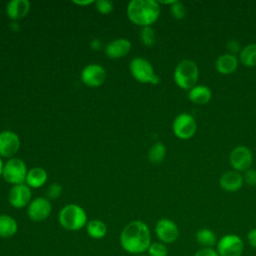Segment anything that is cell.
I'll return each instance as SVG.
<instances>
[{
	"label": "cell",
	"mask_w": 256,
	"mask_h": 256,
	"mask_svg": "<svg viewBox=\"0 0 256 256\" xmlns=\"http://www.w3.org/2000/svg\"><path fill=\"white\" fill-rule=\"evenodd\" d=\"M119 240L122 249L127 253L141 254L151 244L150 230L143 221L134 220L122 229Z\"/></svg>",
	"instance_id": "obj_1"
},
{
	"label": "cell",
	"mask_w": 256,
	"mask_h": 256,
	"mask_svg": "<svg viewBox=\"0 0 256 256\" xmlns=\"http://www.w3.org/2000/svg\"><path fill=\"white\" fill-rule=\"evenodd\" d=\"M160 14L159 2L155 0H132L127 6L128 18L136 25L148 27Z\"/></svg>",
	"instance_id": "obj_2"
},
{
	"label": "cell",
	"mask_w": 256,
	"mask_h": 256,
	"mask_svg": "<svg viewBox=\"0 0 256 256\" xmlns=\"http://www.w3.org/2000/svg\"><path fill=\"white\" fill-rule=\"evenodd\" d=\"M58 221L64 229L77 231L87 224V215L81 206L77 204H68L60 210Z\"/></svg>",
	"instance_id": "obj_3"
},
{
	"label": "cell",
	"mask_w": 256,
	"mask_h": 256,
	"mask_svg": "<svg viewBox=\"0 0 256 256\" xmlns=\"http://www.w3.org/2000/svg\"><path fill=\"white\" fill-rule=\"evenodd\" d=\"M174 81L183 90H190L196 85L199 77V69L197 64L190 60L184 59L180 61L174 70Z\"/></svg>",
	"instance_id": "obj_4"
},
{
	"label": "cell",
	"mask_w": 256,
	"mask_h": 256,
	"mask_svg": "<svg viewBox=\"0 0 256 256\" xmlns=\"http://www.w3.org/2000/svg\"><path fill=\"white\" fill-rule=\"evenodd\" d=\"M130 72L132 76L141 83L158 84L160 78L155 74L151 63L141 57H136L130 62Z\"/></svg>",
	"instance_id": "obj_5"
},
{
	"label": "cell",
	"mask_w": 256,
	"mask_h": 256,
	"mask_svg": "<svg viewBox=\"0 0 256 256\" xmlns=\"http://www.w3.org/2000/svg\"><path fill=\"white\" fill-rule=\"evenodd\" d=\"M2 176L8 183L22 184L26 180L27 169L25 163L18 158H11L3 166Z\"/></svg>",
	"instance_id": "obj_6"
},
{
	"label": "cell",
	"mask_w": 256,
	"mask_h": 256,
	"mask_svg": "<svg viewBox=\"0 0 256 256\" xmlns=\"http://www.w3.org/2000/svg\"><path fill=\"white\" fill-rule=\"evenodd\" d=\"M172 129L176 137L182 140H187L195 134L197 123L191 114L181 113L174 119Z\"/></svg>",
	"instance_id": "obj_7"
},
{
	"label": "cell",
	"mask_w": 256,
	"mask_h": 256,
	"mask_svg": "<svg viewBox=\"0 0 256 256\" xmlns=\"http://www.w3.org/2000/svg\"><path fill=\"white\" fill-rule=\"evenodd\" d=\"M244 250L243 240L235 234H227L217 242L219 256H241Z\"/></svg>",
	"instance_id": "obj_8"
},
{
	"label": "cell",
	"mask_w": 256,
	"mask_h": 256,
	"mask_svg": "<svg viewBox=\"0 0 256 256\" xmlns=\"http://www.w3.org/2000/svg\"><path fill=\"white\" fill-rule=\"evenodd\" d=\"M253 160L251 150L243 145L235 147L229 155V163L235 171H246L250 168Z\"/></svg>",
	"instance_id": "obj_9"
},
{
	"label": "cell",
	"mask_w": 256,
	"mask_h": 256,
	"mask_svg": "<svg viewBox=\"0 0 256 256\" xmlns=\"http://www.w3.org/2000/svg\"><path fill=\"white\" fill-rule=\"evenodd\" d=\"M155 233L162 243H173L179 237V230L177 225L170 219L162 218L157 221L155 226Z\"/></svg>",
	"instance_id": "obj_10"
},
{
	"label": "cell",
	"mask_w": 256,
	"mask_h": 256,
	"mask_svg": "<svg viewBox=\"0 0 256 256\" xmlns=\"http://www.w3.org/2000/svg\"><path fill=\"white\" fill-rule=\"evenodd\" d=\"M51 210L52 207L50 202L46 198L38 197L30 202L27 209V215L32 221L40 222L49 217Z\"/></svg>",
	"instance_id": "obj_11"
},
{
	"label": "cell",
	"mask_w": 256,
	"mask_h": 256,
	"mask_svg": "<svg viewBox=\"0 0 256 256\" xmlns=\"http://www.w3.org/2000/svg\"><path fill=\"white\" fill-rule=\"evenodd\" d=\"M106 79L104 68L98 64H89L81 72V80L89 87H98Z\"/></svg>",
	"instance_id": "obj_12"
},
{
	"label": "cell",
	"mask_w": 256,
	"mask_h": 256,
	"mask_svg": "<svg viewBox=\"0 0 256 256\" xmlns=\"http://www.w3.org/2000/svg\"><path fill=\"white\" fill-rule=\"evenodd\" d=\"M20 148L19 136L12 131H3L0 133V155L11 157Z\"/></svg>",
	"instance_id": "obj_13"
},
{
	"label": "cell",
	"mask_w": 256,
	"mask_h": 256,
	"mask_svg": "<svg viewBox=\"0 0 256 256\" xmlns=\"http://www.w3.org/2000/svg\"><path fill=\"white\" fill-rule=\"evenodd\" d=\"M8 199L14 208H23L31 200V190L25 184L14 185L9 191Z\"/></svg>",
	"instance_id": "obj_14"
},
{
	"label": "cell",
	"mask_w": 256,
	"mask_h": 256,
	"mask_svg": "<svg viewBox=\"0 0 256 256\" xmlns=\"http://www.w3.org/2000/svg\"><path fill=\"white\" fill-rule=\"evenodd\" d=\"M243 176L235 170H230L221 175L219 179L220 187L228 192H235L243 185Z\"/></svg>",
	"instance_id": "obj_15"
},
{
	"label": "cell",
	"mask_w": 256,
	"mask_h": 256,
	"mask_svg": "<svg viewBox=\"0 0 256 256\" xmlns=\"http://www.w3.org/2000/svg\"><path fill=\"white\" fill-rule=\"evenodd\" d=\"M131 49V42L125 38H118L112 40L105 47V53L110 58H121L129 53Z\"/></svg>",
	"instance_id": "obj_16"
},
{
	"label": "cell",
	"mask_w": 256,
	"mask_h": 256,
	"mask_svg": "<svg viewBox=\"0 0 256 256\" xmlns=\"http://www.w3.org/2000/svg\"><path fill=\"white\" fill-rule=\"evenodd\" d=\"M30 10V2L28 0H12L6 6V12L10 19L18 20L27 15Z\"/></svg>",
	"instance_id": "obj_17"
},
{
	"label": "cell",
	"mask_w": 256,
	"mask_h": 256,
	"mask_svg": "<svg viewBox=\"0 0 256 256\" xmlns=\"http://www.w3.org/2000/svg\"><path fill=\"white\" fill-rule=\"evenodd\" d=\"M215 67L220 74L229 75L237 69L238 59L236 56L228 54V53L222 54L217 58Z\"/></svg>",
	"instance_id": "obj_18"
},
{
	"label": "cell",
	"mask_w": 256,
	"mask_h": 256,
	"mask_svg": "<svg viewBox=\"0 0 256 256\" xmlns=\"http://www.w3.org/2000/svg\"><path fill=\"white\" fill-rule=\"evenodd\" d=\"M212 92L205 85H195L188 92V98L191 102L197 105H204L211 100Z\"/></svg>",
	"instance_id": "obj_19"
},
{
	"label": "cell",
	"mask_w": 256,
	"mask_h": 256,
	"mask_svg": "<svg viewBox=\"0 0 256 256\" xmlns=\"http://www.w3.org/2000/svg\"><path fill=\"white\" fill-rule=\"evenodd\" d=\"M18 230V224L16 220L5 214L0 215V237L10 238L16 234Z\"/></svg>",
	"instance_id": "obj_20"
},
{
	"label": "cell",
	"mask_w": 256,
	"mask_h": 256,
	"mask_svg": "<svg viewBox=\"0 0 256 256\" xmlns=\"http://www.w3.org/2000/svg\"><path fill=\"white\" fill-rule=\"evenodd\" d=\"M47 180V173L40 167H34L30 169L26 176V183L33 188L41 187Z\"/></svg>",
	"instance_id": "obj_21"
},
{
	"label": "cell",
	"mask_w": 256,
	"mask_h": 256,
	"mask_svg": "<svg viewBox=\"0 0 256 256\" xmlns=\"http://www.w3.org/2000/svg\"><path fill=\"white\" fill-rule=\"evenodd\" d=\"M87 234L93 239H102L107 233V226L101 220H91L86 224Z\"/></svg>",
	"instance_id": "obj_22"
},
{
	"label": "cell",
	"mask_w": 256,
	"mask_h": 256,
	"mask_svg": "<svg viewBox=\"0 0 256 256\" xmlns=\"http://www.w3.org/2000/svg\"><path fill=\"white\" fill-rule=\"evenodd\" d=\"M196 241L199 245H201L203 248H212L216 245L217 239L215 233L208 229V228H202L196 232L195 235Z\"/></svg>",
	"instance_id": "obj_23"
},
{
	"label": "cell",
	"mask_w": 256,
	"mask_h": 256,
	"mask_svg": "<svg viewBox=\"0 0 256 256\" xmlns=\"http://www.w3.org/2000/svg\"><path fill=\"white\" fill-rule=\"evenodd\" d=\"M240 61L244 66H256V43H251L243 47L240 51Z\"/></svg>",
	"instance_id": "obj_24"
},
{
	"label": "cell",
	"mask_w": 256,
	"mask_h": 256,
	"mask_svg": "<svg viewBox=\"0 0 256 256\" xmlns=\"http://www.w3.org/2000/svg\"><path fill=\"white\" fill-rule=\"evenodd\" d=\"M166 155V148L161 142L155 143L149 150L148 158L152 163H161Z\"/></svg>",
	"instance_id": "obj_25"
},
{
	"label": "cell",
	"mask_w": 256,
	"mask_h": 256,
	"mask_svg": "<svg viewBox=\"0 0 256 256\" xmlns=\"http://www.w3.org/2000/svg\"><path fill=\"white\" fill-rule=\"evenodd\" d=\"M147 251L149 256H167L168 255V249L166 245L162 242L151 243Z\"/></svg>",
	"instance_id": "obj_26"
},
{
	"label": "cell",
	"mask_w": 256,
	"mask_h": 256,
	"mask_svg": "<svg viewBox=\"0 0 256 256\" xmlns=\"http://www.w3.org/2000/svg\"><path fill=\"white\" fill-rule=\"evenodd\" d=\"M140 38L141 41L144 45L146 46H152L155 43V32L154 29L151 28L150 26L148 27H143L140 33Z\"/></svg>",
	"instance_id": "obj_27"
},
{
	"label": "cell",
	"mask_w": 256,
	"mask_h": 256,
	"mask_svg": "<svg viewBox=\"0 0 256 256\" xmlns=\"http://www.w3.org/2000/svg\"><path fill=\"white\" fill-rule=\"evenodd\" d=\"M171 14L175 19L184 18L186 15L185 6L181 2L176 1L173 5H171Z\"/></svg>",
	"instance_id": "obj_28"
},
{
	"label": "cell",
	"mask_w": 256,
	"mask_h": 256,
	"mask_svg": "<svg viewBox=\"0 0 256 256\" xmlns=\"http://www.w3.org/2000/svg\"><path fill=\"white\" fill-rule=\"evenodd\" d=\"M96 8L99 12L107 14L113 10V3L108 0H98L96 1Z\"/></svg>",
	"instance_id": "obj_29"
},
{
	"label": "cell",
	"mask_w": 256,
	"mask_h": 256,
	"mask_svg": "<svg viewBox=\"0 0 256 256\" xmlns=\"http://www.w3.org/2000/svg\"><path fill=\"white\" fill-rule=\"evenodd\" d=\"M243 181L250 186H256V170L250 168L246 170L243 175Z\"/></svg>",
	"instance_id": "obj_30"
},
{
	"label": "cell",
	"mask_w": 256,
	"mask_h": 256,
	"mask_svg": "<svg viewBox=\"0 0 256 256\" xmlns=\"http://www.w3.org/2000/svg\"><path fill=\"white\" fill-rule=\"evenodd\" d=\"M226 49H227L228 54H231L234 56H236V54L240 53V51H241L239 42L234 39H231L226 43Z\"/></svg>",
	"instance_id": "obj_31"
},
{
	"label": "cell",
	"mask_w": 256,
	"mask_h": 256,
	"mask_svg": "<svg viewBox=\"0 0 256 256\" xmlns=\"http://www.w3.org/2000/svg\"><path fill=\"white\" fill-rule=\"evenodd\" d=\"M194 256H219L217 251L212 248H201L196 251Z\"/></svg>",
	"instance_id": "obj_32"
},
{
	"label": "cell",
	"mask_w": 256,
	"mask_h": 256,
	"mask_svg": "<svg viewBox=\"0 0 256 256\" xmlns=\"http://www.w3.org/2000/svg\"><path fill=\"white\" fill-rule=\"evenodd\" d=\"M61 194V187L57 184H53L48 189V196L50 198H56Z\"/></svg>",
	"instance_id": "obj_33"
},
{
	"label": "cell",
	"mask_w": 256,
	"mask_h": 256,
	"mask_svg": "<svg viewBox=\"0 0 256 256\" xmlns=\"http://www.w3.org/2000/svg\"><path fill=\"white\" fill-rule=\"evenodd\" d=\"M247 239H248V242L249 244L256 249V228L250 230L247 234Z\"/></svg>",
	"instance_id": "obj_34"
},
{
	"label": "cell",
	"mask_w": 256,
	"mask_h": 256,
	"mask_svg": "<svg viewBox=\"0 0 256 256\" xmlns=\"http://www.w3.org/2000/svg\"><path fill=\"white\" fill-rule=\"evenodd\" d=\"M75 4H78V5H88V4H91L93 3L92 0L90 1H73Z\"/></svg>",
	"instance_id": "obj_35"
},
{
	"label": "cell",
	"mask_w": 256,
	"mask_h": 256,
	"mask_svg": "<svg viewBox=\"0 0 256 256\" xmlns=\"http://www.w3.org/2000/svg\"><path fill=\"white\" fill-rule=\"evenodd\" d=\"M2 170H3V163H2V160L0 158V176L2 175Z\"/></svg>",
	"instance_id": "obj_36"
},
{
	"label": "cell",
	"mask_w": 256,
	"mask_h": 256,
	"mask_svg": "<svg viewBox=\"0 0 256 256\" xmlns=\"http://www.w3.org/2000/svg\"><path fill=\"white\" fill-rule=\"evenodd\" d=\"M141 256H146V255H141Z\"/></svg>",
	"instance_id": "obj_37"
}]
</instances>
